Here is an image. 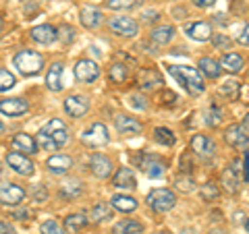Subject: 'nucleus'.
I'll return each mask as SVG.
<instances>
[{"label":"nucleus","mask_w":249,"mask_h":234,"mask_svg":"<svg viewBox=\"0 0 249 234\" xmlns=\"http://www.w3.org/2000/svg\"><path fill=\"white\" fill-rule=\"evenodd\" d=\"M170 75L183 85L187 91L191 93H201L206 89V83H204V77L199 75L197 68L193 67H183V65H175V67H168Z\"/></svg>","instance_id":"1"},{"label":"nucleus","mask_w":249,"mask_h":234,"mask_svg":"<svg viewBox=\"0 0 249 234\" xmlns=\"http://www.w3.org/2000/svg\"><path fill=\"white\" fill-rule=\"evenodd\" d=\"M44 58L42 54H37L34 50H21L17 56H15V67L19 68L23 75H36L42 71Z\"/></svg>","instance_id":"2"},{"label":"nucleus","mask_w":249,"mask_h":234,"mask_svg":"<svg viewBox=\"0 0 249 234\" xmlns=\"http://www.w3.org/2000/svg\"><path fill=\"white\" fill-rule=\"evenodd\" d=\"M147 203L152 205L154 212H168V209L175 207L177 197H175V193L168 189H156L147 195Z\"/></svg>","instance_id":"3"},{"label":"nucleus","mask_w":249,"mask_h":234,"mask_svg":"<svg viewBox=\"0 0 249 234\" xmlns=\"http://www.w3.org/2000/svg\"><path fill=\"white\" fill-rule=\"evenodd\" d=\"M73 71H75V79L81 81V83H91V81H96L100 77V67L93 60H88V58L77 62Z\"/></svg>","instance_id":"4"},{"label":"nucleus","mask_w":249,"mask_h":234,"mask_svg":"<svg viewBox=\"0 0 249 234\" xmlns=\"http://www.w3.org/2000/svg\"><path fill=\"white\" fill-rule=\"evenodd\" d=\"M6 164H9L15 172L21 174V176H31L34 174V162H31L29 158H25V153H21V151L6 153Z\"/></svg>","instance_id":"5"},{"label":"nucleus","mask_w":249,"mask_h":234,"mask_svg":"<svg viewBox=\"0 0 249 234\" xmlns=\"http://www.w3.org/2000/svg\"><path fill=\"white\" fill-rule=\"evenodd\" d=\"M81 139H83V143H88V145L102 147V145L108 143V129L104 127L102 122H96V124H91V127L83 133Z\"/></svg>","instance_id":"6"},{"label":"nucleus","mask_w":249,"mask_h":234,"mask_svg":"<svg viewBox=\"0 0 249 234\" xmlns=\"http://www.w3.org/2000/svg\"><path fill=\"white\" fill-rule=\"evenodd\" d=\"M224 139H227V143L232 145L235 150H247L249 147V135L241 124H231L227 133H224Z\"/></svg>","instance_id":"7"},{"label":"nucleus","mask_w":249,"mask_h":234,"mask_svg":"<svg viewBox=\"0 0 249 234\" xmlns=\"http://www.w3.org/2000/svg\"><path fill=\"white\" fill-rule=\"evenodd\" d=\"M44 133H48V135L54 139V143H56L58 147H62L67 141H69V133H67V127H65V122L58 120V118H52L48 120L42 127Z\"/></svg>","instance_id":"8"},{"label":"nucleus","mask_w":249,"mask_h":234,"mask_svg":"<svg viewBox=\"0 0 249 234\" xmlns=\"http://www.w3.org/2000/svg\"><path fill=\"white\" fill-rule=\"evenodd\" d=\"M23 199H25V191H23L21 186H17V184L0 186V203H2V205L15 207V205H19Z\"/></svg>","instance_id":"9"},{"label":"nucleus","mask_w":249,"mask_h":234,"mask_svg":"<svg viewBox=\"0 0 249 234\" xmlns=\"http://www.w3.org/2000/svg\"><path fill=\"white\" fill-rule=\"evenodd\" d=\"M191 150L196 151L197 155H201V158H212L214 151H216V145L208 135L197 133V135L191 137Z\"/></svg>","instance_id":"10"},{"label":"nucleus","mask_w":249,"mask_h":234,"mask_svg":"<svg viewBox=\"0 0 249 234\" xmlns=\"http://www.w3.org/2000/svg\"><path fill=\"white\" fill-rule=\"evenodd\" d=\"M65 110L73 116V118H81V116L89 110V102L85 96H69L65 100Z\"/></svg>","instance_id":"11"},{"label":"nucleus","mask_w":249,"mask_h":234,"mask_svg":"<svg viewBox=\"0 0 249 234\" xmlns=\"http://www.w3.org/2000/svg\"><path fill=\"white\" fill-rule=\"evenodd\" d=\"M89 166H91V172L98 178H106L112 172V162L102 153H93L91 160H89Z\"/></svg>","instance_id":"12"},{"label":"nucleus","mask_w":249,"mask_h":234,"mask_svg":"<svg viewBox=\"0 0 249 234\" xmlns=\"http://www.w3.org/2000/svg\"><path fill=\"white\" fill-rule=\"evenodd\" d=\"M27 102L21 98H9V100H2L0 102V112L6 114V116H21L27 112Z\"/></svg>","instance_id":"13"},{"label":"nucleus","mask_w":249,"mask_h":234,"mask_svg":"<svg viewBox=\"0 0 249 234\" xmlns=\"http://www.w3.org/2000/svg\"><path fill=\"white\" fill-rule=\"evenodd\" d=\"M110 29L119 35H135L137 33V23L131 17H114L110 21Z\"/></svg>","instance_id":"14"},{"label":"nucleus","mask_w":249,"mask_h":234,"mask_svg":"<svg viewBox=\"0 0 249 234\" xmlns=\"http://www.w3.org/2000/svg\"><path fill=\"white\" fill-rule=\"evenodd\" d=\"M187 35L196 42H208L210 37H212V27H210L206 21L191 23V25H187Z\"/></svg>","instance_id":"15"},{"label":"nucleus","mask_w":249,"mask_h":234,"mask_svg":"<svg viewBox=\"0 0 249 234\" xmlns=\"http://www.w3.org/2000/svg\"><path fill=\"white\" fill-rule=\"evenodd\" d=\"M114 124L121 133H131V135H137L142 133V122L133 116H124V114H116L114 116Z\"/></svg>","instance_id":"16"},{"label":"nucleus","mask_w":249,"mask_h":234,"mask_svg":"<svg viewBox=\"0 0 249 234\" xmlns=\"http://www.w3.org/2000/svg\"><path fill=\"white\" fill-rule=\"evenodd\" d=\"M31 37L37 42V44H44V46H48L52 44L54 40H56V29H54L52 25H37L31 29Z\"/></svg>","instance_id":"17"},{"label":"nucleus","mask_w":249,"mask_h":234,"mask_svg":"<svg viewBox=\"0 0 249 234\" xmlns=\"http://www.w3.org/2000/svg\"><path fill=\"white\" fill-rule=\"evenodd\" d=\"M62 65L60 62H54L46 73V85H48L50 91H60L62 89Z\"/></svg>","instance_id":"18"},{"label":"nucleus","mask_w":249,"mask_h":234,"mask_svg":"<svg viewBox=\"0 0 249 234\" xmlns=\"http://www.w3.org/2000/svg\"><path fill=\"white\" fill-rule=\"evenodd\" d=\"M48 164V168H50V172H54V174H65V172H69L71 170V166H73V160L69 158V155H52V158L46 162Z\"/></svg>","instance_id":"19"},{"label":"nucleus","mask_w":249,"mask_h":234,"mask_svg":"<svg viewBox=\"0 0 249 234\" xmlns=\"http://www.w3.org/2000/svg\"><path fill=\"white\" fill-rule=\"evenodd\" d=\"M114 186L116 189H124V191H131V189H135V176L133 172H131L129 168H121L119 172L114 174Z\"/></svg>","instance_id":"20"},{"label":"nucleus","mask_w":249,"mask_h":234,"mask_svg":"<svg viewBox=\"0 0 249 234\" xmlns=\"http://www.w3.org/2000/svg\"><path fill=\"white\" fill-rule=\"evenodd\" d=\"M13 150H21V151H25V153H36L37 151L36 139L25 135V133H19V135L13 137Z\"/></svg>","instance_id":"21"},{"label":"nucleus","mask_w":249,"mask_h":234,"mask_svg":"<svg viewBox=\"0 0 249 234\" xmlns=\"http://www.w3.org/2000/svg\"><path fill=\"white\" fill-rule=\"evenodd\" d=\"M81 23L88 29H96L102 23V13L93 6H85V9H81Z\"/></svg>","instance_id":"22"},{"label":"nucleus","mask_w":249,"mask_h":234,"mask_svg":"<svg viewBox=\"0 0 249 234\" xmlns=\"http://www.w3.org/2000/svg\"><path fill=\"white\" fill-rule=\"evenodd\" d=\"M85 226H88V217H85L83 214H71V216H67V220H65V230L69 234L81 232Z\"/></svg>","instance_id":"23"},{"label":"nucleus","mask_w":249,"mask_h":234,"mask_svg":"<svg viewBox=\"0 0 249 234\" xmlns=\"http://www.w3.org/2000/svg\"><path fill=\"white\" fill-rule=\"evenodd\" d=\"M112 207H116L119 212L131 214L137 209V201L133 197H129V195H116V197H112Z\"/></svg>","instance_id":"24"},{"label":"nucleus","mask_w":249,"mask_h":234,"mask_svg":"<svg viewBox=\"0 0 249 234\" xmlns=\"http://www.w3.org/2000/svg\"><path fill=\"white\" fill-rule=\"evenodd\" d=\"M60 195L65 199H75L81 195V183L77 178H67L65 183L60 184Z\"/></svg>","instance_id":"25"},{"label":"nucleus","mask_w":249,"mask_h":234,"mask_svg":"<svg viewBox=\"0 0 249 234\" xmlns=\"http://www.w3.org/2000/svg\"><path fill=\"white\" fill-rule=\"evenodd\" d=\"M142 168L150 178H158V176H162V172H164V166H162V162L158 158H145L142 162Z\"/></svg>","instance_id":"26"},{"label":"nucleus","mask_w":249,"mask_h":234,"mask_svg":"<svg viewBox=\"0 0 249 234\" xmlns=\"http://www.w3.org/2000/svg\"><path fill=\"white\" fill-rule=\"evenodd\" d=\"M142 232H143L142 224L135 220H123L112 228V234H142Z\"/></svg>","instance_id":"27"},{"label":"nucleus","mask_w":249,"mask_h":234,"mask_svg":"<svg viewBox=\"0 0 249 234\" xmlns=\"http://www.w3.org/2000/svg\"><path fill=\"white\" fill-rule=\"evenodd\" d=\"M220 67L229 73H237L243 68V58H241L239 54H224L222 60H220Z\"/></svg>","instance_id":"28"},{"label":"nucleus","mask_w":249,"mask_h":234,"mask_svg":"<svg viewBox=\"0 0 249 234\" xmlns=\"http://www.w3.org/2000/svg\"><path fill=\"white\" fill-rule=\"evenodd\" d=\"M199 68H201V73H204L206 77H210V79H216L218 75H220V65H218L216 60L212 58H201L199 60Z\"/></svg>","instance_id":"29"},{"label":"nucleus","mask_w":249,"mask_h":234,"mask_svg":"<svg viewBox=\"0 0 249 234\" xmlns=\"http://www.w3.org/2000/svg\"><path fill=\"white\" fill-rule=\"evenodd\" d=\"M222 184L224 189H227L229 193H235L237 186H239V176H237V170L235 168H227L222 172Z\"/></svg>","instance_id":"30"},{"label":"nucleus","mask_w":249,"mask_h":234,"mask_svg":"<svg viewBox=\"0 0 249 234\" xmlns=\"http://www.w3.org/2000/svg\"><path fill=\"white\" fill-rule=\"evenodd\" d=\"M220 93L227 100H237L239 93H241V83L235 81V79H229L224 81V85H220Z\"/></svg>","instance_id":"31"},{"label":"nucleus","mask_w":249,"mask_h":234,"mask_svg":"<svg viewBox=\"0 0 249 234\" xmlns=\"http://www.w3.org/2000/svg\"><path fill=\"white\" fill-rule=\"evenodd\" d=\"M156 85H160V75L154 71H142V75H139V87L154 89Z\"/></svg>","instance_id":"32"},{"label":"nucleus","mask_w":249,"mask_h":234,"mask_svg":"<svg viewBox=\"0 0 249 234\" xmlns=\"http://www.w3.org/2000/svg\"><path fill=\"white\" fill-rule=\"evenodd\" d=\"M154 139L158 143H162V145H175V141H177V137H175V133L170 131V129H166V127H158L154 131Z\"/></svg>","instance_id":"33"},{"label":"nucleus","mask_w":249,"mask_h":234,"mask_svg":"<svg viewBox=\"0 0 249 234\" xmlns=\"http://www.w3.org/2000/svg\"><path fill=\"white\" fill-rule=\"evenodd\" d=\"M173 35H175V29L173 27H158V29H154V33H152V40L156 44H168L170 40H173Z\"/></svg>","instance_id":"34"},{"label":"nucleus","mask_w":249,"mask_h":234,"mask_svg":"<svg viewBox=\"0 0 249 234\" xmlns=\"http://www.w3.org/2000/svg\"><path fill=\"white\" fill-rule=\"evenodd\" d=\"M108 77H110L112 83H123L127 79V67L121 65V62H116V65L110 67V71H108Z\"/></svg>","instance_id":"35"},{"label":"nucleus","mask_w":249,"mask_h":234,"mask_svg":"<svg viewBox=\"0 0 249 234\" xmlns=\"http://www.w3.org/2000/svg\"><path fill=\"white\" fill-rule=\"evenodd\" d=\"M89 217H91V222H102V220H106V217H110V205L108 203H98L96 207L91 209Z\"/></svg>","instance_id":"36"},{"label":"nucleus","mask_w":249,"mask_h":234,"mask_svg":"<svg viewBox=\"0 0 249 234\" xmlns=\"http://www.w3.org/2000/svg\"><path fill=\"white\" fill-rule=\"evenodd\" d=\"M175 186L178 191H183V193H189V191H193L196 189V183H193V178L191 176H187V174H181L175 181Z\"/></svg>","instance_id":"37"},{"label":"nucleus","mask_w":249,"mask_h":234,"mask_svg":"<svg viewBox=\"0 0 249 234\" xmlns=\"http://www.w3.org/2000/svg\"><path fill=\"white\" fill-rule=\"evenodd\" d=\"M36 139H37V143H40L42 150H58V145L54 143V139L48 135V133H44L42 129L37 131V137Z\"/></svg>","instance_id":"38"},{"label":"nucleus","mask_w":249,"mask_h":234,"mask_svg":"<svg viewBox=\"0 0 249 234\" xmlns=\"http://www.w3.org/2000/svg\"><path fill=\"white\" fill-rule=\"evenodd\" d=\"M220 120H222V110L214 104L212 108H210L208 116H206V122L210 124V127H218V124H220Z\"/></svg>","instance_id":"39"},{"label":"nucleus","mask_w":249,"mask_h":234,"mask_svg":"<svg viewBox=\"0 0 249 234\" xmlns=\"http://www.w3.org/2000/svg\"><path fill=\"white\" fill-rule=\"evenodd\" d=\"M13 85H15V75L9 73V71H4V68H0V91L11 89Z\"/></svg>","instance_id":"40"},{"label":"nucleus","mask_w":249,"mask_h":234,"mask_svg":"<svg viewBox=\"0 0 249 234\" xmlns=\"http://www.w3.org/2000/svg\"><path fill=\"white\" fill-rule=\"evenodd\" d=\"M137 6V0H108V9L121 11V9H133Z\"/></svg>","instance_id":"41"},{"label":"nucleus","mask_w":249,"mask_h":234,"mask_svg":"<svg viewBox=\"0 0 249 234\" xmlns=\"http://www.w3.org/2000/svg\"><path fill=\"white\" fill-rule=\"evenodd\" d=\"M40 232H42V234H65L60 226H58L56 222H52V220L44 222V224H42V228H40Z\"/></svg>","instance_id":"42"},{"label":"nucleus","mask_w":249,"mask_h":234,"mask_svg":"<svg viewBox=\"0 0 249 234\" xmlns=\"http://www.w3.org/2000/svg\"><path fill=\"white\" fill-rule=\"evenodd\" d=\"M199 193H201V197H204V199H216V197H218V189H216L212 183H206V184L199 189Z\"/></svg>","instance_id":"43"},{"label":"nucleus","mask_w":249,"mask_h":234,"mask_svg":"<svg viewBox=\"0 0 249 234\" xmlns=\"http://www.w3.org/2000/svg\"><path fill=\"white\" fill-rule=\"evenodd\" d=\"M34 199H36V201H40V203H42V201H46V199H48V191H46L44 186H40V184H37L36 189H34Z\"/></svg>","instance_id":"44"},{"label":"nucleus","mask_w":249,"mask_h":234,"mask_svg":"<svg viewBox=\"0 0 249 234\" xmlns=\"http://www.w3.org/2000/svg\"><path fill=\"white\" fill-rule=\"evenodd\" d=\"M239 44L249 46V25H245V27H243V31L239 33Z\"/></svg>","instance_id":"45"},{"label":"nucleus","mask_w":249,"mask_h":234,"mask_svg":"<svg viewBox=\"0 0 249 234\" xmlns=\"http://www.w3.org/2000/svg\"><path fill=\"white\" fill-rule=\"evenodd\" d=\"M13 217H17V220H29V209H17V212L13 214Z\"/></svg>","instance_id":"46"},{"label":"nucleus","mask_w":249,"mask_h":234,"mask_svg":"<svg viewBox=\"0 0 249 234\" xmlns=\"http://www.w3.org/2000/svg\"><path fill=\"white\" fill-rule=\"evenodd\" d=\"M191 2L196 6H201V9H208V6H212L216 0H191Z\"/></svg>","instance_id":"47"},{"label":"nucleus","mask_w":249,"mask_h":234,"mask_svg":"<svg viewBox=\"0 0 249 234\" xmlns=\"http://www.w3.org/2000/svg\"><path fill=\"white\" fill-rule=\"evenodd\" d=\"M60 31H65V35H62V40H65V42H71V40H73V29L69 27V25L60 27Z\"/></svg>","instance_id":"48"},{"label":"nucleus","mask_w":249,"mask_h":234,"mask_svg":"<svg viewBox=\"0 0 249 234\" xmlns=\"http://www.w3.org/2000/svg\"><path fill=\"white\" fill-rule=\"evenodd\" d=\"M0 234H15L13 226H11V224H6V222H0Z\"/></svg>","instance_id":"49"},{"label":"nucleus","mask_w":249,"mask_h":234,"mask_svg":"<svg viewBox=\"0 0 249 234\" xmlns=\"http://www.w3.org/2000/svg\"><path fill=\"white\" fill-rule=\"evenodd\" d=\"M214 44H216V46H222V44H224V46H229V37H224V35L220 33V35H216Z\"/></svg>","instance_id":"50"},{"label":"nucleus","mask_w":249,"mask_h":234,"mask_svg":"<svg viewBox=\"0 0 249 234\" xmlns=\"http://www.w3.org/2000/svg\"><path fill=\"white\" fill-rule=\"evenodd\" d=\"M245 181H249V151L245 153Z\"/></svg>","instance_id":"51"},{"label":"nucleus","mask_w":249,"mask_h":234,"mask_svg":"<svg viewBox=\"0 0 249 234\" xmlns=\"http://www.w3.org/2000/svg\"><path fill=\"white\" fill-rule=\"evenodd\" d=\"M243 129L247 131V135H249V114L245 116V120H243Z\"/></svg>","instance_id":"52"},{"label":"nucleus","mask_w":249,"mask_h":234,"mask_svg":"<svg viewBox=\"0 0 249 234\" xmlns=\"http://www.w3.org/2000/svg\"><path fill=\"white\" fill-rule=\"evenodd\" d=\"M4 133V124H2V120H0V135Z\"/></svg>","instance_id":"53"},{"label":"nucleus","mask_w":249,"mask_h":234,"mask_svg":"<svg viewBox=\"0 0 249 234\" xmlns=\"http://www.w3.org/2000/svg\"><path fill=\"white\" fill-rule=\"evenodd\" d=\"M212 234H224V232H220V230H212Z\"/></svg>","instance_id":"54"},{"label":"nucleus","mask_w":249,"mask_h":234,"mask_svg":"<svg viewBox=\"0 0 249 234\" xmlns=\"http://www.w3.org/2000/svg\"><path fill=\"white\" fill-rule=\"evenodd\" d=\"M245 228H247V232H249V220H247V224H245Z\"/></svg>","instance_id":"55"},{"label":"nucleus","mask_w":249,"mask_h":234,"mask_svg":"<svg viewBox=\"0 0 249 234\" xmlns=\"http://www.w3.org/2000/svg\"><path fill=\"white\" fill-rule=\"evenodd\" d=\"M0 29H2V19H0Z\"/></svg>","instance_id":"56"},{"label":"nucleus","mask_w":249,"mask_h":234,"mask_svg":"<svg viewBox=\"0 0 249 234\" xmlns=\"http://www.w3.org/2000/svg\"><path fill=\"white\" fill-rule=\"evenodd\" d=\"M160 234H170V232H160Z\"/></svg>","instance_id":"57"}]
</instances>
